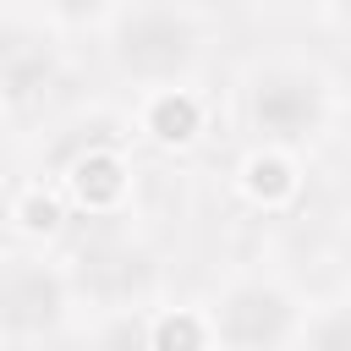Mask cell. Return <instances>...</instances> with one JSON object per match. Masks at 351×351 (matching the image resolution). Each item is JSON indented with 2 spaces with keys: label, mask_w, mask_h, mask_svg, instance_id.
Wrapping results in <instances>:
<instances>
[{
  "label": "cell",
  "mask_w": 351,
  "mask_h": 351,
  "mask_svg": "<svg viewBox=\"0 0 351 351\" xmlns=\"http://www.w3.org/2000/svg\"><path fill=\"white\" fill-rule=\"evenodd\" d=\"M126 60H137V66H181L186 60V27H176L165 16H148V22L126 27Z\"/></svg>",
  "instance_id": "1"
}]
</instances>
